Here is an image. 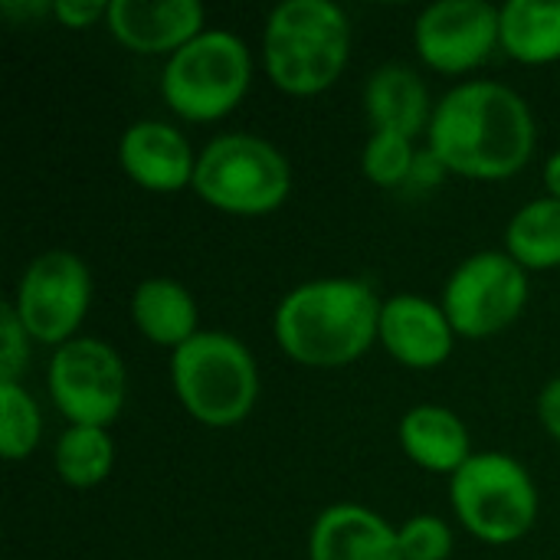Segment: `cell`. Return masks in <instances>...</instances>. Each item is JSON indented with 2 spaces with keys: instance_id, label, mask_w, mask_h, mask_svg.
Masks as SVG:
<instances>
[{
  "instance_id": "cell-1",
  "label": "cell",
  "mask_w": 560,
  "mask_h": 560,
  "mask_svg": "<svg viewBox=\"0 0 560 560\" xmlns=\"http://www.w3.org/2000/svg\"><path fill=\"white\" fill-rule=\"evenodd\" d=\"M427 141L443 171L472 180H505L532 161L538 125L532 105L512 85L469 79L436 102Z\"/></svg>"
},
{
  "instance_id": "cell-2",
  "label": "cell",
  "mask_w": 560,
  "mask_h": 560,
  "mask_svg": "<svg viewBox=\"0 0 560 560\" xmlns=\"http://www.w3.org/2000/svg\"><path fill=\"white\" fill-rule=\"evenodd\" d=\"M381 305L364 279H312L282 295L272 335L279 351L302 368H345L377 341Z\"/></svg>"
},
{
  "instance_id": "cell-3",
  "label": "cell",
  "mask_w": 560,
  "mask_h": 560,
  "mask_svg": "<svg viewBox=\"0 0 560 560\" xmlns=\"http://www.w3.org/2000/svg\"><path fill=\"white\" fill-rule=\"evenodd\" d=\"M351 52L348 13L331 0H285L262 26V66L285 95L331 89Z\"/></svg>"
},
{
  "instance_id": "cell-4",
  "label": "cell",
  "mask_w": 560,
  "mask_h": 560,
  "mask_svg": "<svg viewBox=\"0 0 560 560\" xmlns=\"http://www.w3.org/2000/svg\"><path fill=\"white\" fill-rule=\"evenodd\" d=\"M171 387L180 407L210 430L240 427L259 400L253 351L230 331H197L171 351Z\"/></svg>"
},
{
  "instance_id": "cell-5",
  "label": "cell",
  "mask_w": 560,
  "mask_h": 560,
  "mask_svg": "<svg viewBox=\"0 0 560 560\" xmlns=\"http://www.w3.org/2000/svg\"><path fill=\"white\" fill-rule=\"evenodd\" d=\"M194 194L220 213L266 217L292 190L289 158L253 131H226L203 144L194 171Z\"/></svg>"
},
{
  "instance_id": "cell-6",
  "label": "cell",
  "mask_w": 560,
  "mask_h": 560,
  "mask_svg": "<svg viewBox=\"0 0 560 560\" xmlns=\"http://www.w3.org/2000/svg\"><path fill=\"white\" fill-rule=\"evenodd\" d=\"M253 82L249 46L223 26H207L174 56L161 72V95L174 115L187 121L226 118Z\"/></svg>"
},
{
  "instance_id": "cell-7",
  "label": "cell",
  "mask_w": 560,
  "mask_h": 560,
  "mask_svg": "<svg viewBox=\"0 0 560 560\" xmlns=\"http://www.w3.org/2000/svg\"><path fill=\"white\" fill-rule=\"evenodd\" d=\"M450 502L456 522L486 545H515L538 522V486L505 453H472L450 476Z\"/></svg>"
},
{
  "instance_id": "cell-8",
  "label": "cell",
  "mask_w": 560,
  "mask_h": 560,
  "mask_svg": "<svg viewBox=\"0 0 560 560\" xmlns=\"http://www.w3.org/2000/svg\"><path fill=\"white\" fill-rule=\"evenodd\" d=\"M440 305L459 338H492L525 312L528 272L505 249L472 253L450 272Z\"/></svg>"
},
{
  "instance_id": "cell-9",
  "label": "cell",
  "mask_w": 560,
  "mask_h": 560,
  "mask_svg": "<svg viewBox=\"0 0 560 560\" xmlns=\"http://www.w3.org/2000/svg\"><path fill=\"white\" fill-rule=\"evenodd\" d=\"M46 387L69 427H112L128 400L121 354L102 338H72L52 351Z\"/></svg>"
},
{
  "instance_id": "cell-10",
  "label": "cell",
  "mask_w": 560,
  "mask_h": 560,
  "mask_svg": "<svg viewBox=\"0 0 560 560\" xmlns=\"http://www.w3.org/2000/svg\"><path fill=\"white\" fill-rule=\"evenodd\" d=\"M92 302V272L69 249H46L26 262L10 299L26 335L52 351L75 338Z\"/></svg>"
},
{
  "instance_id": "cell-11",
  "label": "cell",
  "mask_w": 560,
  "mask_h": 560,
  "mask_svg": "<svg viewBox=\"0 0 560 560\" xmlns=\"http://www.w3.org/2000/svg\"><path fill=\"white\" fill-rule=\"evenodd\" d=\"M413 46L436 72H472L499 46V7L489 0H436L420 10Z\"/></svg>"
},
{
  "instance_id": "cell-12",
  "label": "cell",
  "mask_w": 560,
  "mask_h": 560,
  "mask_svg": "<svg viewBox=\"0 0 560 560\" xmlns=\"http://www.w3.org/2000/svg\"><path fill=\"white\" fill-rule=\"evenodd\" d=\"M377 341L404 368L433 371L453 354L456 331L440 302L400 292V295L384 299L381 305Z\"/></svg>"
},
{
  "instance_id": "cell-13",
  "label": "cell",
  "mask_w": 560,
  "mask_h": 560,
  "mask_svg": "<svg viewBox=\"0 0 560 560\" xmlns=\"http://www.w3.org/2000/svg\"><path fill=\"white\" fill-rule=\"evenodd\" d=\"M118 164L141 190L177 194L194 184L197 154L184 131H177L174 125L141 118L128 125L118 138Z\"/></svg>"
},
{
  "instance_id": "cell-14",
  "label": "cell",
  "mask_w": 560,
  "mask_h": 560,
  "mask_svg": "<svg viewBox=\"0 0 560 560\" xmlns=\"http://www.w3.org/2000/svg\"><path fill=\"white\" fill-rule=\"evenodd\" d=\"M203 3L197 0H108V33L131 52L174 56L203 33Z\"/></svg>"
},
{
  "instance_id": "cell-15",
  "label": "cell",
  "mask_w": 560,
  "mask_h": 560,
  "mask_svg": "<svg viewBox=\"0 0 560 560\" xmlns=\"http://www.w3.org/2000/svg\"><path fill=\"white\" fill-rule=\"evenodd\" d=\"M308 560H404L397 528L377 512L341 502L328 505L308 532Z\"/></svg>"
},
{
  "instance_id": "cell-16",
  "label": "cell",
  "mask_w": 560,
  "mask_h": 560,
  "mask_svg": "<svg viewBox=\"0 0 560 560\" xmlns=\"http://www.w3.org/2000/svg\"><path fill=\"white\" fill-rule=\"evenodd\" d=\"M404 453L427 472L453 476L466 466V459L476 453L469 427L459 420V413L440 407V404H420L410 407L400 417L397 427Z\"/></svg>"
},
{
  "instance_id": "cell-17",
  "label": "cell",
  "mask_w": 560,
  "mask_h": 560,
  "mask_svg": "<svg viewBox=\"0 0 560 560\" xmlns=\"http://www.w3.org/2000/svg\"><path fill=\"white\" fill-rule=\"evenodd\" d=\"M433 108L436 105L430 102L423 79L404 62H384L364 85V112L374 131H400L417 138L430 128Z\"/></svg>"
},
{
  "instance_id": "cell-18",
  "label": "cell",
  "mask_w": 560,
  "mask_h": 560,
  "mask_svg": "<svg viewBox=\"0 0 560 560\" xmlns=\"http://www.w3.org/2000/svg\"><path fill=\"white\" fill-rule=\"evenodd\" d=\"M131 322L158 348L177 351L197 328V302L190 289L171 276H151L131 292Z\"/></svg>"
},
{
  "instance_id": "cell-19",
  "label": "cell",
  "mask_w": 560,
  "mask_h": 560,
  "mask_svg": "<svg viewBox=\"0 0 560 560\" xmlns=\"http://www.w3.org/2000/svg\"><path fill=\"white\" fill-rule=\"evenodd\" d=\"M499 46L525 66L560 59V0H509L499 7Z\"/></svg>"
},
{
  "instance_id": "cell-20",
  "label": "cell",
  "mask_w": 560,
  "mask_h": 560,
  "mask_svg": "<svg viewBox=\"0 0 560 560\" xmlns=\"http://www.w3.org/2000/svg\"><path fill=\"white\" fill-rule=\"evenodd\" d=\"M505 253L525 272H545L560 266V200H528L505 226Z\"/></svg>"
},
{
  "instance_id": "cell-21",
  "label": "cell",
  "mask_w": 560,
  "mask_h": 560,
  "mask_svg": "<svg viewBox=\"0 0 560 560\" xmlns=\"http://www.w3.org/2000/svg\"><path fill=\"white\" fill-rule=\"evenodd\" d=\"M52 466L69 489H95L115 466V443L105 427H66L52 446Z\"/></svg>"
},
{
  "instance_id": "cell-22",
  "label": "cell",
  "mask_w": 560,
  "mask_h": 560,
  "mask_svg": "<svg viewBox=\"0 0 560 560\" xmlns=\"http://www.w3.org/2000/svg\"><path fill=\"white\" fill-rule=\"evenodd\" d=\"M43 436V413L23 384H0V456L20 463L33 456Z\"/></svg>"
},
{
  "instance_id": "cell-23",
  "label": "cell",
  "mask_w": 560,
  "mask_h": 560,
  "mask_svg": "<svg viewBox=\"0 0 560 560\" xmlns=\"http://www.w3.org/2000/svg\"><path fill=\"white\" fill-rule=\"evenodd\" d=\"M417 138L400 131H371L361 151V171L377 187H400L417 174Z\"/></svg>"
},
{
  "instance_id": "cell-24",
  "label": "cell",
  "mask_w": 560,
  "mask_h": 560,
  "mask_svg": "<svg viewBox=\"0 0 560 560\" xmlns=\"http://www.w3.org/2000/svg\"><path fill=\"white\" fill-rule=\"evenodd\" d=\"M397 545L404 560H450L453 528L440 515H413L397 525Z\"/></svg>"
},
{
  "instance_id": "cell-25",
  "label": "cell",
  "mask_w": 560,
  "mask_h": 560,
  "mask_svg": "<svg viewBox=\"0 0 560 560\" xmlns=\"http://www.w3.org/2000/svg\"><path fill=\"white\" fill-rule=\"evenodd\" d=\"M30 335L16 318L13 305H0V384H20L30 364Z\"/></svg>"
},
{
  "instance_id": "cell-26",
  "label": "cell",
  "mask_w": 560,
  "mask_h": 560,
  "mask_svg": "<svg viewBox=\"0 0 560 560\" xmlns=\"http://www.w3.org/2000/svg\"><path fill=\"white\" fill-rule=\"evenodd\" d=\"M52 16L66 30H89L108 16L105 0H52Z\"/></svg>"
},
{
  "instance_id": "cell-27",
  "label": "cell",
  "mask_w": 560,
  "mask_h": 560,
  "mask_svg": "<svg viewBox=\"0 0 560 560\" xmlns=\"http://www.w3.org/2000/svg\"><path fill=\"white\" fill-rule=\"evenodd\" d=\"M538 420L560 443V377H551L538 394Z\"/></svg>"
},
{
  "instance_id": "cell-28",
  "label": "cell",
  "mask_w": 560,
  "mask_h": 560,
  "mask_svg": "<svg viewBox=\"0 0 560 560\" xmlns=\"http://www.w3.org/2000/svg\"><path fill=\"white\" fill-rule=\"evenodd\" d=\"M545 187H548V197L560 200V148L545 161Z\"/></svg>"
}]
</instances>
